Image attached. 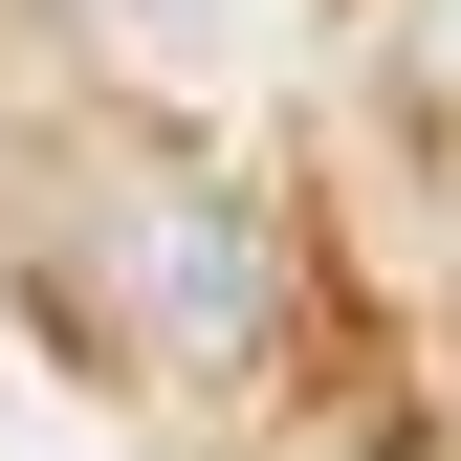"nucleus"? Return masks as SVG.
I'll use <instances>...</instances> for the list:
<instances>
[{
  "instance_id": "f257e3e1",
  "label": "nucleus",
  "mask_w": 461,
  "mask_h": 461,
  "mask_svg": "<svg viewBox=\"0 0 461 461\" xmlns=\"http://www.w3.org/2000/svg\"><path fill=\"white\" fill-rule=\"evenodd\" d=\"M88 308L132 330L154 374H264L285 352V220L220 176V154H132L88 198Z\"/></svg>"
},
{
  "instance_id": "f03ea898",
  "label": "nucleus",
  "mask_w": 461,
  "mask_h": 461,
  "mask_svg": "<svg viewBox=\"0 0 461 461\" xmlns=\"http://www.w3.org/2000/svg\"><path fill=\"white\" fill-rule=\"evenodd\" d=\"M418 88H439V110H461V0H418Z\"/></svg>"
}]
</instances>
